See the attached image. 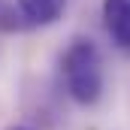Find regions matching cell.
<instances>
[{
  "mask_svg": "<svg viewBox=\"0 0 130 130\" xmlns=\"http://www.w3.org/2000/svg\"><path fill=\"white\" fill-rule=\"evenodd\" d=\"M61 76L73 103L97 106L106 91V70H103L100 45L88 36H76L61 55Z\"/></svg>",
  "mask_w": 130,
  "mask_h": 130,
  "instance_id": "obj_1",
  "label": "cell"
},
{
  "mask_svg": "<svg viewBox=\"0 0 130 130\" xmlns=\"http://www.w3.org/2000/svg\"><path fill=\"white\" fill-rule=\"evenodd\" d=\"M103 24L118 48H130V0H103Z\"/></svg>",
  "mask_w": 130,
  "mask_h": 130,
  "instance_id": "obj_2",
  "label": "cell"
},
{
  "mask_svg": "<svg viewBox=\"0 0 130 130\" xmlns=\"http://www.w3.org/2000/svg\"><path fill=\"white\" fill-rule=\"evenodd\" d=\"M67 9V0H18L21 18L33 27H48L55 24Z\"/></svg>",
  "mask_w": 130,
  "mask_h": 130,
  "instance_id": "obj_3",
  "label": "cell"
},
{
  "mask_svg": "<svg viewBox=\"0 0 130 130\" xmlns=\"http://www.w3.org/2000/svg\"><path fill=\"white\" fill-rule=\"evenodd\" d=\"M6 130H33L30 124H12V127H6Z\"/></svg>",
  "mask_w": 130,
  "mask_h": 130,
  "instance_id": "obj_4",
  "label": "cell"
}]
</instances>
